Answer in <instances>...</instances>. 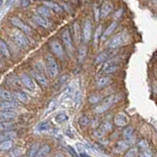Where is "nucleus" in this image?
I'll return each mask as SVG.
<instances>
[{"label": "nucleus", "mask_w": 157, "mask_h": 157, "mask_svg": "<svg viewBox=\"0 0 157 157\" xmlns=\"http://www.w3.org/2000/svg\"><path fill=\"white\" fill-rule=\"evenodd\" d=\"M24 152V149L21 147H14L12 150H10L9 155L11 157H20Z\"/></svg>", "instance_id": "nucleus-34"}, {"label": "nucleus", "mask_w": 157, "mask_h": 157, "mask_svg": "<svg viewBox=\"0 0 157 157\" xmlns=\"http://www.w3.org/2000/svg\"><path fill=\"white\" fill-rule=\"evenodd\" d=\"M110 57V54L109 51H105V52H102L98 55L95 59V63L96 64H99V63H103L108 60V58Z\"/></svg>", "instance_id": "nucleus-30"}, {"label": "nucleus", "mask_w": 157, "mask_h": 157, "mask_svg": "<svg viewBox=\"0 0 157 157\" xmlns=\"http://www.w3.org/2000/svg\"><path fill=\"white\" fill-rule=\"evenodd\" d=\"M13 147V141L12 140H4L0 144V150L2 151H7L12 149Z\"/></svg>", "instance_id": "nucleus-31"}, {"label": "nucleus", "mask_w": 157, "mask_h": 157, "mask_svg": "<svg viewBox=\"0 0 157 157\" xmlns=\"http://www.w3.org/2000/svg\"><path fill=\"white\" fill-rule=\"evenodd\" d=\"M11 38L14 40V42L17 44L18 46L22 48H28L29 46V41L24 34V33L21 29H12L11 32Z\"/></svg>", "instance_id": "nucleus-4"}, {"label": "nucleus", "mask_w": 157, "mask_h": 157, "mask_svg": "<svg viewBox=\"0 0 157 157\" xmlns=\"http://www.w3.org/2000/svg\"><path fill=\"white\" fill-rule=\"evenodd\" d=\"M117 26H118V24H117V22H116V21L112 22V23L109 25V27H108V28L105 29L104 33L102 34V36H101L102 40H105V39H107L108 37H109V36H111V33H112L114 32L115 29H116Z\"/></svg>", "instance_id": "nucleus-22"}, {"label": "nucleus", "mask_w": 157, "mask_h": 157, "mask_svg": "<svg viewBox=\"0 0 157 157\" xmlns=\"http://www.w3.org/2000/svg\"><path fill=\"white\" fill-rule=\"evenodd\" d=\"M130 122V118L126 113L120 112L114 117V124L117 127H126Z\"/></svg>", "instance_id": "nucleus-8"}, {"label": "nucleus", "mask_w": 157, "mask_h": 157, "mask_svg": "<svg viewBox=\"0 0 157 157\" xmlns=\"http://www.w3.org/2000/svg\"><path fill=\"white\" fill-rule=\"evenodd\" d=\"M49 129H50V126H49V124L47 122L40 123V124H39L38 127H37V130L39 132H45V131H48Z\"/></svg>", "instance_id": "nucleus-40"}, {"label": "nucleus", "mask_w": 157, "mask_h": 157, "mask_svg": "<svg viewBox=\"0 0 157 157\" xmlns=\"http://www.w3.org/2000/svg\"><path fill=\"white\" fill-rule=\"evenodd\" d=\"M13 97L14 95L12 92L4 88H0V99L1 100H12Z\"/></svg>", "instance_id": "nucleus-27"}, {"label": "nucleus", "mask_w": 157, "mask_h": 157, "mask_svg": "<svg viewBox=\"0 0 157 157\" xmlns=\"http://www.w3.org/2000/svg\"><path fill=\"white\" fill-rule=\"evenodd\" d=\"M136 153H137V149L136 148L130 149V150H128V152L126 153V157H136Z\"/></svg>", "instance_id": "nucleus-42"}, {"label": "nucleus", "mask_w": 157, "mask_h": 157, "mask_svg": "<svg viewBox=\"0 0 157 157\" xmlns=\"http://www.w3.org/2000/svg\"><path fill=\"white\" fill-rule=\"evenodd\" d=\"M86 46H85V45H82V46H81L80 47V49H78V61L80 62H82V60L83 59L86 58Z\"/></svg>", "instance_id": "nucleus-35"}, {"label": "nucleus", "mask_w": 157, "mask_h": 157, "mask_svg": "<svg viewBox=\"0 0 157 157\" xmlns=\"http://www.w3.org/2000/svg\"><path fill=\"white\" fill-rule=\"evenodd\" d=\"M9 1H11V0H8V2H9Z\"/></svg>", "instance_id": "nucleus-50"}, {"label": "nucleus", "mask_w": 157, "mask_h": 157, "mask_svg": "<svg viewBox=\"0 0 157 157\" xmlns=\"http://www.w3.org/2000/svg\"><path fill=\"white\" fill-rule=\"evenodd\" d=\"M0 51L3 54L4 56L6 57H10V51H9V48L6 41H4L2 38H0Z\"/></svg>", "instance_id": "nucleus-29"}, {"label": "nucleus", "mask_w": 157, "mask_h": 157, "mask_svg": "<svg viewBox=\"0 0 157 157\" xmlns=\"http://www.w3.org/2000/svg\"><path fill=\"white\" fill-rule=\"evenodd\" d=\"M19 105L16 101L12 100H3L0 102V109L1 110H13L15 108H17Z\"/></svg>", "instance_id": "nucleus-19"}, {"label": "nucleus", "mask_w": 157, "mask_h": 157, "mask_svg": "<svg viewBox=\"0 0 157 157\" xmlns=\"http://www.w3.org/2000/svg\"><path fill=\"white\" fill-rule=\"evenodd\" d=\"M73 32H74V41L76 44H80L82 41V32H81V28L80 25L77 22L74 23L73 25Z\"/></svg>", "instance_id": "nucleus-18"}, {"label": "nucleus", "mask_w": 157, "mask_h": 157, "mask_svg": "<svg viewBox=\"0 0 157 157\" xmlns=\"http://www.w3.org/2000/svg\"><path fill=\"white\" fill-rule=\"evenodd\" d=\"M8 82H9V85L11 86H16V87H20L21 86V83H22V82H21V80L20 78H18L17 77H11L8 80Z\"/></svg>", "instance_id": "nucleus-33"}, {"label": "nucleus", "mask_w": 157, "mask_h": 157, "mask_svg": "<svg viewBox=\"0 0 157 157\" xmlns=\"http://www.w3.org/2000/svg\"><path fill=\"white\" fill-rule=\"evenodd\" d=\"M123 136L125 140H132L134 136V128L132 127H127L126 129L123 131Z\"/></svg>", "instance_id": "nucleus-32"}, {"label": "nucleus", "mask_w": 157, "mask_h": 157, "mask_svg": "<svg viewBox=\"0 0 157 157\" xmlns=\"http://www.w3.org/2000/svg\"><path fill=\"white\" fill-rule=\"evenodd\" d=\"M140 157H152V153H151V151H150V150H148V149H144V150L140 153Z\"/></svg>", "instance_id": "nucleus-43"}, {"label": "nucleus", "mask_w": 157, "mask_h": 157, "mask_svg": "<svg viewBox=\"0 0 157 157\" xmlns=\"http://www.w3.org/2000/svg\"><path fill=\"white\" fill-rule=\"evenodd\" d=\"M129 40H130V36L127 33L124 32L119 33L109 39V41L107 42V46L109 49H116L126 45L129 42Z\"/></svg>", "instance_id": "nucleus-1"}, {"label": "nucleus", "mask_w": 157, "mask_h": 157, "mask_svg": "<svg viewBox=\"0 0 157 157\" xmlns=\"http://www.w3.org/2000/svg\"><path fill=\"white\" fill-rule=\"evenodd\" d=\"M13 125V123L9 122V121H4V122H0V132L6 131L8 128H10Z\"/></svg>", "instance_id": "nucleus-37"}, {"label": "nucleus", "mask_w": 157, "mask_h": 157, "mask_svg": "<svg viewBox=\"0 0 157 157\" xmlns=\"http://www.w3.org/2000/svg\"><path fill=\"white\" fill-rule=\"evenodd\" d=\"M21 4H22L23 7H28L29 5L31 4V0H22Z\"/></svg>", "instance_id": "nucleus-44"}, {"label": "nucleus", "mask_w": 157, "mask_h": 157, "mask_svg": "<svg viewBox=\"0 0 157 157\" xmlns=\"http://www.w3.org/2000/svg\"><path fill=\"white\" fill-rule=\"evenodd\" d=\"M43 5L45 7H47L48 9H50L52 12H55V13H62L63 9L62 7L59 5L58 3L52 1V0H46V1L43 2Z\"/></svg>", "instance_id": "nucleus-17"}, {"label": "nucleus", "mask_w": 157, "mask_h": 157, "mask_svg": "<svg viewBox=\"0 0 157 157\" xmlns=\"http://www.w3.org/2000/svg\"><path fill=\"white\" fill-rule=\"evenodd\" d=\"M51 151V147L49 144H44L41 147H39V149L37 151V153L36 155V157H45L49 152Z\"/></svg>", "instance_id": "nucleus-24"}, {"label": "nucleus", "mask_w": 157, "mask_h": 157, "mask_svg": "<svg viewBox=\"0 0 157 157\" xmlns=\"http://www.w3.org/2000/svg\"><path fill=\"white\" fill-rule=\"evenodd\" d=\"M130 146H131V141H130V140H121V141H118L117 142V144L115 146V150L117 152H123V151L127 150Z\"/></svg>", "instance_id": "nucleus-21"}, {"label": "nucleus", "mask_w": 157, "mask_h": 157, "mask_svg": "<svg viewBox=\"0 0 157 157\" xmlns=\"http://www.w3.org/2000/svg\"><path fill=\"white\" fill-rule=\"evenodd\" d=\"M156 157H157V155H156Z\"/></svg>", "instance_id": "nucleus-52"}, {"label": "nucleus", "mask_w": 157, "mask_h": 157, "mask_svg": "<svg viewBox=\"0 0 157 157\" xmlns=\"http://www.w3.org/2000/svg\"><path fill=\"white\" fill-rule=\"evenodd\" d=\"M78 124L81 127H86L90 124V119L86 116H82L80 119H78Z\"/></svg>", "instance_id": "nucleus-39"}, {"label": "nucleus", "mask_w": 157, "mask_h": 157, "mask_svg": "<svg viewBox=\"0 0 157 157\" xmlns=\"http://www.w3.org/2000/svg\"><path fill=\"white\" fill-rule=\"evenodd\" d=\"M49 47H50L51 51L53 52L54 55H56L59 58L64 57V48H63V45L61 44V42L59 40L54 39V40L50 41V43H49Z\"/></svg>", "instance_id": "nucleus-7"}, {"label": "nucleus", "mask_w": 157, "mask_h": 157, "mask_svg": "<svg viewBox=\"0 0 157 157\" xmlns=\"http://www.w3.org/2000/svg\"><path fill=\"white\" fill-rule=\"evenodd\" d=\"M40 147V144L39 142H33V144L29 146V148L28 150V153H27V157H36L37 151Z\"/></svg>", "instance_id": "nucleus-23"}, {"label": "nucleus", "mask_w": 157, "mask_h": 157, "mask_svg": "<svg viewBox=\"0 0 157 157\" xmlns=\"http://www.w3.org/2000/svg\"><path fill=\"white\" fill-rule=\"evenodd\" d=\"M55 157H66V156H65V154H64V153H61V152H59V153H57L55 155Z\"/></svg>", "instance_id": "nucleus-46"}, {"label": "nucleus", "mask_w": 157, "mask_h": 157, "mask_svg": "<svg viewBox=\"0 0 157 157\" xmlns=\"http://www.w3.org/2000/svg\"><path fill=\"white\" fill-rule=\"evenodd\" d=\"M3 3H4V0H0V7L2 6V5H3Z\"/></svg>", "instance_id": "nucleus-49"}, {"label": "nucleus", "mask_w": 157, "mask_h": 157, "mask_svg": "<svg viewBox=\"0 0 157 157\" xmlns=\"http://www.w3.org/2000/svg\"><path fill=\"white\" fill-rule=\"evenodd\" d=\"M81 157H90V156L87 155L86 153H81Z\"/></svg>", "instance_id": "nucleus-48"}, {"label": "nucleus", "mask_w": 157, "mask_h": 157, "mask_svg": "<svg viewBox=\"0 0 157 157\" xmlns=\"http://www.w3.org/2000/svg\"><path fill=\"white\" fill-rule=\"evenodd\" d=\"M91 29H92V25L90 21H86L83 24V28H82V38L86 42L90 40L91 37Z\"/></svg>", "instance_id": "nucleus-14"}, {"label": "nucleus", "mask_w": 157, "mask_h": 157, "mask_svg": "<svg viewBox=\"0 0 157 157\" xmlns=\"http://www.w3.org/2000/svg\"><path fill=\"white\" fill-rule=\"evenodd\" d=\"M100 10V18H106L110 15V13L112 12L113 10V4L106 0L102 3L101 5V8L99 9Z\"/></svg>", "instance_id": "nucleus-13"}, {"label": "nucleus", "mask_w": 157, "mask_h": 157, "mask_svg": "<svg viewBox=\"0 0 157 157\" xmlns=\"http://www.w3.org/2000/svg\"><path fill=\"white\" fill-rule=\"evenodd\" d=\"M36 11L37 13L40 15V16L42 17H45V18H49V17H51V15H52V11L50 9H48L47 7H45L43 5V6H40V7H38L36 9Z\"/></svg>", "instance_id": "nucleus-25"}, {"label": "nucleus", "mask_w": 157, "mask_h": 157, "mask_svg": "<svg viewBox=\"0 0 157 157\" xmlns=\"http://www.w3.org/2000/svg\"><path fill=\"white\" fill-rule=\"evenodd\" d=\"M33 19L34 22H36L37 25H39L40 27H42V28L47 29V28H49L51 26V24H50V22L48 21V19L45 18V17L40 16L39 14H33Z\"/></svg>", "instance_id": "nucleus-15"}, {"label": "nucleus", "mask_w": 157, "mask_h": 157, "mask_svg": "<svg viewBox=\"0 0 157 157\" xmlns=\"http://www.w3.org/2000/svg\"><path fill=\"white\" fill-rule=\"evenodd\" d=\"M11 23L14 25L15 27H17L19 29L25 33H32V29L29 28V26H28L27 24H25L21 19L18 17H13L11 18Z\"/></svg>", "instance_id": "nucleus-9"}, {"label": "nucleus", "mask_w": 157, "mask_h": 157, "mask_svg": "<svg viewBox=\"0 0 157 157\" xmlns=\"http://www.w3.org/2000/svg\"><path fill=\"white\" fill-rule=\"evenodd\" d=\"M17 117V113L12 110H2L0 112V121H11Z\"/></svg>", "instance_id": "nucleus-16"}, {"label": "nucleus", "mask_w": 157, "mask_h": 157, "mask_svg": "<svg viewBox=\"0 0 157 157\" xmlns=\"http://www.w3.org/2000/svg\"><path fill=\"white\" fill-rule=\"evenodd\" d=\"M119 68L120 67L116 63V61L109 60L104 65V67H103L102 73H104V74H113V73H115V72H117L118 70H119Z\"/></svg>", "instance_id": "nucleus-12"}, {"label": "nucleus", "mask_w": 157, "mask_h": 157, "mask_svg": "<svg viewBox=\"0 0 157 157\" xmlns=\"http://www.w3.org/2000/svg\"><path fill=\"white\" fill-rule=\"evenodd\" d=\"M119 96L118 95H110V96H107L105 97L104 99H102V101L98 104L95 108H94V111L97 114H101V113H104L105 111H107L111 106H113L115 103L119 100Z\"/></svg>", "instance_id": "nucleus-2"}, {"label": "nucleus", "mask_w": 157, "mask_h": 157, "mask_svg": "<svg viewBox=\"0 0 157 157\" xmlns=\"http://www.w3.org/2000/svg\"><path fill=\"white\" fill-rule=\"evenodd\" d=\"M17 134L16 132L13 131H8L6 132H3V134L0 135V142H2L4 140H13L14 137H16Z\"/></svg>", "instance_id": "nucleus-26"}, {"label": "nucleus", "mask_w": 157, "mask_h": 157, "mask_svg": "<svg viewBox=\"0 0 157 157\" xmlns=\"http://www.w3.org/2000/svg\"><path fill=\"white\" fill-rule=\"evenodd\" d=\"M62 40L64 45H65L67 51L70 53V55L73 56L74 53V45H73V40H72V36L69 29H65L62 32Z\"/></svg>", "instance_id": "nucleus-5"}, {"label": "nucleus", "mask_w": 157, "mask_h": 157, "mask_svg": "<svg viewBox=\"0 0 157 157\" xmlns=\"http://www.w3.org/2000/svg\"><path fill=\"white\" fill-rule=\"evenodd\" d=\"M90 102L91 103V104H94V103H98L100 100H101V96H99V95H92V96H90Z\"/></svg>", "instance_id": "nucleus-41"}, {"label": "nucleus", "mask_w": 157, "mask_h": 157, "mask_svg": "<svg viewBox=\"0 0 157 157\" xmlns=\"http://www.w3.org/2000/svg\"><path fill=\"white\" fill-rule=\"evenodd\" d=\"M45 62H46V69H47V73L50 78H56L59 74V66L58 63L55 60L51 54H48L45 57Z\"/></svg>", "instance_id": "nucleus-3"}, {"label": "nucleus", "mask_w": 157, "mask_h": 157, "mask_svg": "<svg viewBox=\"0 0 157 157\" xmlns=\"http://www.w3.org/2000/svg\"><path fill=\"white\" fill-rule=\"evenodd\" d=\"M113 82V80L110 77H102L96 81V87L97 88H104L108 86H110Z\"/></svg>", "instance_id": "nucleus-20"}, {"label": "nucleus", "mask_w": 157, "mask_h": 157, "mask_svg": "<svg viewBox=\"0 0 157 157\" xmlns=\"http://www.w3.org/2000/svg\"><path fill=\"white\" fill-rule=\"evenodd\" d=\"M68 120V116L65 114V113H61V114H58L56 117H55V121L59 124H62V123L66 122Z\"/></svg>", "instance_id": "nucleus-36"}, {"label": "nucleus", "mask_w": 157, "mask_h": 157, "mask_svg": "<svg viewBox=\"0 0 157 157\" xmlns=\"http://www.w3.org/2000/svg\"><path fill=\"white\" fill-rule=\"evenodd\" d=\"M122 13H123V9H120V10H118V11L115 13L114 15V18L115 19H118V18H120L122 16Z\"/></svg>", "instance_id": "nucleus-45"}, {"label": "nucleus", "mask_w": 157, "mask_h": 157, "mask_svg": "<svg viewBox=\"0 0 157 157\" xmlns=\"http://www.w3.org/2000/svg\"><path fill=\"white\" fill-rule=\"evenodd\" d=\"M32 77L40 86H48V80H47V78L40 71H33L32 72Z\"/></svg>", "instance_id": "nucleus-10"}, {"label": "nucleus", "mask_w": 157, "mask_h": 157, "mask_svg": "<svg viewBox=\"0 0 157 157\" xmlns=\"http://www.w3.org/2000/svg\"><path fill=\"white\" fill-rule=\"evenodd\" d=\"M69 150H70V152H71V153L74 155V156H78L77 155V153H76V152H74V150L72 149V147H69Z\"/></svg>", "instance_id": "nucleus-47"}, {"label": "nucleus", "mask_w": 157, "mask_h": 157, "mask_svg": "<svg viewBox=\"0 0 157 157\" xmlns=\"http://www.w3.org/2000/svg\"><path fill=\"white\" fill-rule=\"evenodd\" d=\"M20 80H21L22 83L26 86L27 88L31 90H33L36 88V85H34V82H33V78L32 77H29L27 74L23 73L21 76H20Z\"/></svg>", "instance_id": "nucleus-11"}, {"label": "nucleus", "mask_w": 157, "mask_h": 157, "mask_svg": "<svg viewBox=\"0 0 157 157\" xmlns=\"http://www.w3.org/2000/svg\"><path fill=\"white\" fill-rule=\"evenodd\" d=\"M113 129L112 124L110 122H103L102 124L97 128L94 132V136L96 137H102L104 136L106 134L110 132Z\"/></svg>", "instance_id": "nucleus-6"}, {"label": "nucleus", "mask_w": 157, "mask_h": 157, "mask_svg": "<svg viewBox=\"0 0 157 157\" xmlns=\"http://www.w3.org/2000/svg\"><path fill=\"white\" fill-rule=\"evenodd\" d=\"M101 26H98L97 29H95V33H94V45L96 46V44L98 42L100 38V36H101Z\"/></svg>", "instance_id": "nucleus-38"}, {"label": "nucleus", "mask_w": 157, "mask_h": 157, "mask_svg": "<svg viewBox=\"0 0 157 157\" xmlns=\"http://www.w3.org/2000/svg\"><path fill=\"white\" fill-rule=\"evenodd\" d=\"M13 95H14L15 97H16V99H17V100H19L20 102H22V103H26V102L28 101V99H29L28 95H27L24 91H22V90L16 91Z\"/></svg>", "instance_id": "nucleus-28"}, {"label": "nucleus", "mask_w": 157, "mask_h": 157, "mask_svg": "<svg viewBox=\"0 0 157 157\" xmlns=\"http://www.w3.org/2000/svg\"><path fill=\"white\" fill-rule=\"evenodd\" d=\"M43 1H46V0H43Z\"/></svg>", "instance_id": "nucleus-51"}]
</instances>
